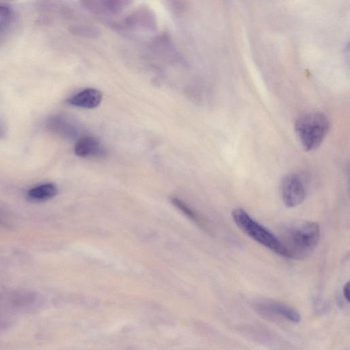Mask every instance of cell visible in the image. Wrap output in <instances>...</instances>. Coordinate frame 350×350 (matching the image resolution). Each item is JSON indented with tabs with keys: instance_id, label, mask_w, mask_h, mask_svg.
Returning a JSON list of instances; mask_svg holds the SVG:
<instances>
[{
	"instance_id": "obj_1",
	"label": "cell",
	"mask_w": 350,
	"mask_h": 350,
	"mask_svg": "<svg viewBox=\"0 0 350 350\" xmlns=\"http://www.w3.org/2000/svg\"><path fill=\"white\" fill-rule=\"evenodd\" d=\"M286 251L287 258L302 260L312 254L321 237L318 223L295 221L285 225L277 236Z\"/></svg>"
},
{
	"instance_id": "obj_2",
	"label": "cell",
	"mask_w": 350,
	"mask_h": 350,
	"mask_svg": "<svg viewBox=\"0 0 350 350\" xmlns=\"http://www.w3.org/2000/svg\"><path fill=\"white\" fill-rule=\"evenodd\" d=\"M329 126L327 116L320 111L303 113L295 122L297 137L306 151L314 150L321 144Z\"/></svg>"
},
{
	"instance_id": "obj_3",
	"label": "cell",
	"mask_w": 350,
	"mask_h": 350,
	"mask_svg": "<svg viewBox=\"0 0 350 350\" xmlns=\"http://www.w3.org/2000/svg\"><path fill=\"white\" fill-rule=\"evenodd\" d=\"M231 215L234 224L249 237L276 254L287 258L278 237L256 221L245 210L234 208Z\"/></svg>"
},
{
	"instance_id": "obj_4",
	"label": "cell",
	"mask_w": 350,
	"mask_h": 350,
	"mask_svg": "<svg viewBox=\"0 0 350 350\" xmlns=\"http://www.w3.org/2000/svg\"><path fill=\"white\" fill-rule=\"evenodd\" d=\"M280 189L283 203L288 208L296 207L305 200L306 189L302 180L296 174L284 176Z\"/></svg>"
},
{
	"instance_id": "obj_5",
	"label": "cell",
	"mask_w": 350,
	"mask_h": 350,
	"mask_svg": "<svg viewBox=\"0 0 350 350\" xmlns=\"http://www.w3.org/2000/svg\"><path fill=\"white\" fill-rule=\"evenodd\" d=\"M47 129L64 139H75L81 133V126L72 117L62 113L49 116L46 121Z\"/></svg>"
},
{
	"instance_id": "obj_6",
	"label": "cell",
	"mask_w": 350,
	"mask_h": 350,
	"mask_svg": "<svg viewBox=\"0 0 350 350\" xmlns=\"http://www.w3.org/2000/svg\"><path fill=\"white\" fill-rule=\"evenodd\" d=\"M102 98V93L99 90L86 88L70 96L67 103L77 107L94 109L100 104Z\"/></svg>"
},
{
	"instance_id": "obj_7",
	"label": "cell",
	"mask_w": 350,
	"mask_h": 350,
	"mask_svg": "<svg viewBox=\"0 0 350 350\" xmlns=\"http://www.w3.org/2000/svg\"><path fill=\"white\" fill-rule=\"evenodd\" d=\"M74 152L80 157H102L105 154V150L100 142L96 138L88 135L77 139Z\"/></svg>"
},
{
	"instance_id": "obj_8",
	"label": "cell",
	"mask_w": 350,
	"mask_h": 350,
	"mask_svg": "<svg viewBox=\"0 0 350 350\" xmlns=\"http://www.w3.org/2000/svg\"><path fill=\"white\" fill-rule=\"evenodd\" d=\"M257 309L265 313L274 314L297 323L300 321L299 313L293 308L280 302H263L257 305Z\"/></svg>"
},
{
	"instance_id": "obj_9",
	"label": "cell",
	"mask_w": 350,
	"mask_h": 350,
	"mask_svg": "<svg viewBox=\"0 0 350 350\" xmlns=\"http://www.w3.org/2000/svg\"><path fill=\"white\" fill-rule=\"evenodd\" d=\"M83 4L88 10L96 13L116 14L124 10L129 2L121 0H101L84 1Z\"/></svg>"
},
{
	"instance_id": "obj_10",
	"label": "cell",
	"mask_w": 350,
	"mask_h": 350,
	"mask_svg": "<svg viewBox=\"0 0 350 350\" xmlns=\"http://www.w3.org/2000/svg\"><path fill=\"white\" fill-rule=\"evenodd\" d=\"M57 192L58 189L54 183H46L31 188L27 196L31 200L41 202L53 198Z\"/></svg>"
},
{
	"instance_id": "obj_11",
	"label": "cell",
	"mask_w": 350,
	"mask_h": 350,
	"mask_svg": "<svg viewBox=\"0 0 350 350\" xmlns=\"http://www.w3.org/2000/svg\"><path fill=\"white\" fill-rule=\"evenodd\" d=\"M172 203L180 211L188 217L193 222L196 223L198 226L204 227V224L202 221L199 216L184 202L177 198H172L171 199Z\"/></svg>"
},
{
	"instance_id": "obj_12",
	"label": "cell",
	"mask_w": 350,
	"mask_h": 350,
	"mask_svg": "<svg viewBox=\"0 0 350 350\" xmlns=\"http://www.w3.org/2000/svg\"><path fill=\"white\" fill-rule=\"evenodd\" d=\"M10 19V10L6 6L0 5V33L9 25Z\"/></svg>"
},
{
	"instance_id": "obj_13",
	"label": "cell",
	"mask_w": 350,
	"mask_h": 350,
	"mask_svg": "<svg viewBox=\"0 0 350 350\" xmlns=\"http://www.w3.org/2000/svg\"><path fill=\"white\" fill-rule=\"evenodd\" d=\"M75 31L81 36L88 38H96L99 34L98 30L91 26H79L75 27Z\"/></svg>"
},
{
	"instance_id": "obj_14",
	"label": "cell",
	"mask_w": 350,
	"mask_h": 350,
	"mask_svg": "<svg viewBox=\"0 0 350 350\" xmlns=\"http://www.w3.org/2000/svg\"><path fill=\"white\" fill-rule=\"evenodd\" d=\"M10 323L9 318L5 314L0 312V331L5 328Z\"/></svg>"
},
{
	"instance_id": "obj_15",
	"label": "cell",
	"mask_w": 350,
	"mask_h": 350,
	"mask_svg": "<svg viewBox=\"0 0 350 350\" xmlns=\"http://www.w3.org/2000/svg\"><path fill=\"white\" fill-rule=\"evenodd\" d=\"M342 293H343V295L345 297V298L346 299V300L349 302V282H347L344 287H343V290H342Z\"/></svg>"
},
{
	"instance_id": "obj_16",
	"label": "cell",
	"mask_w": 350,
	"mask_h": 350,
	"mask_svg": "<svg viewBox=\"0 0 350 350\" xmlns=\"http://www.w3.org/2000/svg\"><path fill=\"white\" fill-rule=\"evenodd\" d=\"M6 134V129L5 126L0 123V139L4 137Z\"/></svg>"
}]
</instances>
